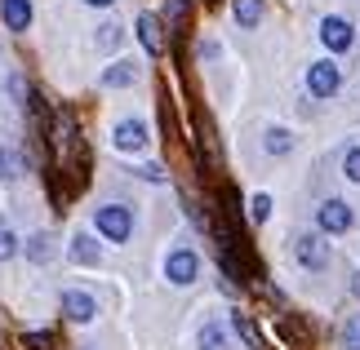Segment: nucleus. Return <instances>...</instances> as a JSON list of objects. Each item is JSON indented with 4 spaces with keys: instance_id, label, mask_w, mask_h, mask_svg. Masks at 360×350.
<instances>
[{
    "instance_id": "nucleus-1",
    "label": "nucleus",
    "mask_w": 360,
    "mask_h": 350,
    "mask_svg": "<svg viewBox=\"0 0 360 350\" xmlns=\"http://www.w3.org/2000/svg\"><path fill=\"white\" fill-rule=\"evenodd\" d=\"M58 160H63V169L72 173V191H80L85 177H89V147H85V137L76 133L72 116H58Z\"/></svg>"
},
{
    "instance_id": "nucleus-2",
    "label": "nucleus",
    "mask_w": 360,
    "mask_h": 350,
    "mask_svg": "<svg viewBox=\"0 0 360 350\" xmlns=\"http://www.w3.org/2000/svg\"><path fill=\"white\" fill-rule=\"evenodd\" d=\"M134 208L129 204H98L94 208V231L112 244H129L134 240Z\"/></svg>"
},
{
    "instance_id": "nucleus-3",
    "label": "nucleus",
    "mask_w": 360,
    "mask_h": 350,
    "mask_svg": "<svg viewBox=\"0 0 360 350\" xmlns=\"http://www.w3.org/2000/svg\"><path fill=\"white\" fill-rule=\"evenodd\" d=\"M356 227V208L347 200H321L316 204V231L321 235H347Z\"/></svg>"
},
{
    "instance_id": "nucleus-4",
    "label": "nucleus",
    "mask_w": 360,
    "mask_h": 350,
    "mask_svg": "<svg viewBox=\"0 0 360 350\" xmlns=\"http://www.w3.org/2000/svg\"><path fill=\"white\" fill-rule=\"evenodd\" d=\"M342 89V67L334 58H316L307 62V93L311 97H334Z\"/></svg>"
},
{
    "instance_id": "nucleus-5",
    "label": "nucleus",
    "mask_w": 360,
    "mask_h": 350,
    "mask_svg": "<svg viewBox=\"0 0 360 350\" xmlns=\"http://www.w3.org/2000/svg\"><path fill=\"white\" fill-rule=\"evenodd\" d=\"M196 275H200V257L191 253L187 244H178V248L165 253V279H169V284L187 288V284H196Z\"/></svg>"
},
{
    "instance_id": "nucleus-6",
    "label": "nucleus",
    "mask_w": 360,
    "mask_h": 350,
    "mask_svg": "<svg viewBox=\"0 0 360 350\" xmlns=\"http://www.w3.org/2000/svg\"><path fill=\"white\" fill-rule=\"evenodd\" d=\"M294 257H298V266H302V271H325V266H329V240H325V235L321 231H307V235H298V240H294Z\"/></svg>"
},
{
    "instance_id": "nucleus-7",
    "label": "nucleus",
    "mask_w": 360,
    "mask_h": 350,
    "mask_svg": "<svg viewBox=\"0 0 360 350\" xmlns=\"http://www.w3.org/2000/svg\"><path fill=\"white\" fill-rule=\"evenodd\" d=\"M321 45L329 53H352L356 45V27L347 18H338V13H329V18H321Z\"/></svg>"
},
{
    "instance_id": "nucleus-8",
    "label": "nucleus",
    "mask_w": 360,
    "mask_h": 350,
    "mask_svg": "<svg viewBox=\"0 0 360 350\" xmlns=\"http://www.w3.org/2000/svg\"><path fill=\"white\" fill-rule=\"evenodd\" d=\"M63 315L72 324H89V319H98V297L85 288H63Z\"/></svg>"
},
{
    "instance_id": "nucleus-9",
    "label": "nucleus",
    "mask_w": 360,
    "mask_h": 350,
    "mask_svg": "<svg viewBox=\"0 0 360 350\" xmlns=\"http://www.w3.org/2000/svg\"><path fill=\"white\" fill-rule=\"evenodd\" d=\"M112 142H116V151H124V156H138V151H147V124L143 120H120Z\"/></svg>"
},
{
    "instance_id": "nucleus-10",
    "label": "nucleus",
    "mask_w": 360,
    "mask_h": 350,
    "mask_svg": "<svg viewBox=\"0 0 360 350\" xmlns=\"http://www.w3.org/2000/svg\"><path fill=\"white\" fill-rule=\"evenodd\" d=\"M134 32H138V40H143V49L151 53V58H165L169 40H165V27H160V18H156V13H143Z\"/></svg>"
},
{
    "instance_id": "nucleus-11",
    "label": "nucleus",
    "mask_w": 360,
    "mask_h": 350,
    "mask_svg": "<svg viewBox=\"0 0 360 350\" xmlns=\"http://www.w3.org/2000/svg\"><path fill=\"white\" fill-rule=\"evenodd\" d=\"M276 337L285 346H294V350H307L311 346V328L302 324L298 315H276Z\"/></svg>"
},
{
    "instance_id": "nucleus-12",
    "label": "nucleus",
    "mask_w": 360,
    "mask_h": 350,
    "mask_svg": "<svg viewBox=\"0 0 360 350\" xmlns=\"http://www.w3.org/2000/svg\"><path fill=\"white\" fill-rule=\"evenodd\" d=\"M0 18H5V27L13 36H22L27 27H32L36 9H32V0H0Z\"/></svg>"
},
{
    "instance_id": "nucleus-13",
    "label": "nucleus",
    "mask_w": 360,
    "mask_h": 350,
    "mask_svg": "<svg viewBox=\"0 0 360 350\" xmlns=\"http://www.w3.org/2000/svg\"><path fill=\"white\" fill-rule=\"evenodd\" d=\"M134 80H138V62H134V58H116V62L98 76V89H129Z\"/></svg>"
},
{
    "instance_id": "nucleus-14",
    "label": "nucleus",
    "mask_w": 360,
    "mask_h": 350,
    "mask_svg": "<svg viewBox=\"0 0 360 350\" xmlns=\"http://www.w3.org/2000/svg\"><path fill=\"white\" fill-rule=\"evenodd\" d=\"M72 262L76 266H98L103 262V248H98V240H94L89 231H76L72 235Z\"/></svg>"
},
{
    "instance_id": "nucleus-15",
    "label": "nucleus",
    "mask_w": 360,
    "mask_h": 350,
    "mask_svg": "<svg viewBox=\"0 0 360 350\" xmlns=\"http://www.w3.org/2000/svg\"><path fill=\"white\" fill-rule=\"evenodd\" d=\"M196 346L200 350H231V337H227V328L218 324V319H205L200 332H196Z\"/></svg>"
},
{
    "instance_id": "nucleus-16",
    "label": "nucleus",
    "mask_w": 360,
    "mask_h": 350,
    "mask_svg": "<svg viewBox=\"0 0 360 350\" xmlns=\"http://www.w3.org/2000/svg\"><path fill=\"white\" fill-rule=\"evenodd\" d=\"M22 177V156L13 147H0V182H5V187H13V182Z\"/></svg>"
},
{
    "instance_id": "nucleus-17",
    "label": "nucleus",
    "mask_w": 360,
    "mask_h": 350,
    "mask_svg": "<svg viewBox=\"0 0 360 350\" xmlns=\"http://www.w3.org/2000/svg\"><path fill=\"white\" fill-rule=\"evenodd\" d=\"M262 151H267V156H289V151H294V133H289V129H267Z\"/></svg>"
},
{
    "instance_id": "nucleus-18",
    "label": "nucleus",
    "mask_w": 360,
    "mask_h": 350,
    "mask_svg": "<svg viewBox=\"0 0 360 350\" xmlns=\"http://www.w3.org/2000/svg\"><path fill=\"white\" fill-rule=\"evenodd\" d=\"M231 13H236L240 27H258L262 22V0H231Z\"/></svg>"
},
{
    "instance_id": "nucleus-19",
    "label": "nucleus",
    "mask_w": 360,
    "mask_h": 350,
    "mask_svg": "<svg viewBox=\"0 0 360 350\" xmlns=\"http://www.w3.org/2000/svg\"><path fill=\"white\" fill-rule=\"evenodd\" d=\"M49 257H53V240L45 231L32 235V240H27V262H49Z\"/></svg>"
},
{
    "instance_id": "nucleus-20",
    "label": "nucleus",
    "mask_w": 360,
    "mask_h": 350,
    "mask_svg": "<svg viewBox=\"0 0 360 350\" xmlns=\"http://www.w3.org/2000/svg\"><path fill=\"white\" fill-rule=\"evenodd\" d=\"M338 342H342V350H360V315H347V319H342Z\"/></svg>"
},
{
    "instance_id": "nucleus-21",
    "label": "nucleus",
    "mask_w": 360,
    "mask_h": 350,
    "mask_svg": "<svg viewBox=\"0 0 360 350\" xmlns=\"http://www.w3.org/2000/svg\"><path fill=\"white\" fill-rule=\"evenodd\" d=\"M267 217H271V195H254V200H249V222L262 227Z\"/></svg>"
},
{
    "instance_id": "nucleus-22",
    "label": "nucleus",
    "mask_w": 360,
    "mask_h": 350,
    "mask_svg": "<svg viewBox=\"0 0 360 350\" xmlns=\"http://www.w3.org/2000/svg\"><path fill=\"white\" fill-rule=\"evenodd\" d=\"M342 173H347V182H356V187H360V147L342 151Z\"/></svg>"
},
{
    "instance_id": "nucleus-23",
    "label": "nucleus",
    "mask_w": 360,
    "mask_h": 350,
    "mask_svg": "<svg viewBox=\"0 0 360 350\" xmlns=\"http://www.w3.org/2000/svg\"><path fill=\"white\" fill-rule=\"evenodd\" d=\"M13 253H18V235L9 231V222H0V262H9Z\"/></svg>"
},
{
    "instance_id": "nucleus-24",
    "label": "nucleus",
    "mask_w": 360,
    "mask_h": 350,
    "mask_svg": "<svg viewBox=\"0 0 360 350\" xmlns=\"http://www.w3.org/2000/svg\"><path fill=\"white\" fill-rule=\"evenodd\" d=\"M53 342H58V337H53L49 328H45V332H27V337H22L27 350H53Z\"/></svg>"
},
{
    "instance_id": "nucleus-25",
    "label": "nucleus",
    "mask_w": 360,
    "mask_h": 350,
    "mask_svg": "<svg viewBox=\"0 0 360 350\" xmlns=\"http://www.w3.org/2000/svg\"><path fill=\"white\" fill-rule=\"evenodd\" d=\"M120 45V27L116 22H107L103 32H98V49H116Z\"/></svg>"
},
{
    "instance_id": "nucleus-26",
    "label": "nucleus",
    "mask_w": 360,
    "mask_h": 350,
    "mask_svg": "<svg viewBox=\"0 0 360 350\" xmlns=\"http://www.w3.org/2000/svg\"><path fill=\"white\" fill-rule=\"evenodd\" d=\"M183 13H187V0H169V5H165V18H169L174 27L183 22Z\"/></svg>"
},
{
    "instance_id": "nucleus-27",
    "label": "nucleus",
    "mask_w": 360,
    "mask_h": 350,
    "mask_svg": "<svg viewBox=\"0 0 360 350\" xmlns=\"http://www.w3.org/2000/svg\"><path fill=\"white\" fill-rule=\"evenodd\" d=\"M85 5H94V9H107V5H116V0H85Z\"/></svg>"
},
{
    "instance_id": "nucleus-28",
    "label": "nucleus",
    "mask_w": 360,
    "mask_h": 350,
    "mask_svg": "<svg viewBox=\"0 0 360 350\" xmlns=\"http://www.w3.org/2000/svg\"><path fill=\"white\" fill-rule=\"evenodd\" d=\"M352 292L360 297V271H352Z\"/></svg>"
}]
</instances>
